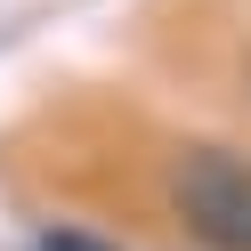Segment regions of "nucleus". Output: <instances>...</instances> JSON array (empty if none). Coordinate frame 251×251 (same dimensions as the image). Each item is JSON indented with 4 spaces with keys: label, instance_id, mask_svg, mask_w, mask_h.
I'll return each instance as SVG.
<instances>
[{
    "label": "nucleus",
    "instance_id": "nucleus-2",
    "mask_svg": "<svg viewBox=\"0 0 251 251\" xmlns=\"http://www.w3.org/2000/svg\"><path fill=\"white\" fill-rule=\"evenodd\" d=\"M33 251H114V243H89V235H73V227H41Z\"/></svg>",
    "mask_w": 251,
    "mask_h": 251
},
{
    "label": "nucleus",
    "instance_id": "nucleus-1",
    "mask_svg": "<svg viewBox=\"0 0 251 251\" xmlns=\"http://www.w3.org/2000/svg\"><path fill=\"white\" fill-rule=\"evenodd\" d=\"M162 202L202 251H251V154L243 146H178L162 170Z\"/></svg>",
    "mask_w": 251,
    "mask_h": 251
}]
</instances>
